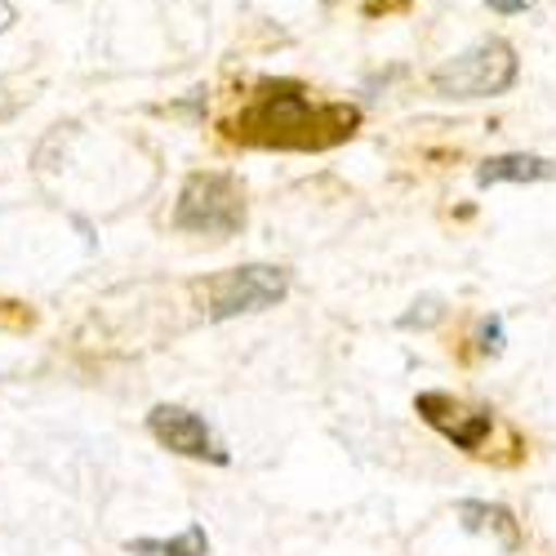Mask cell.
Segmentation results:
<instances>
[{"label":"cell","mask_w":556,"mask_h":556,"mask_svg":"<svg viewBox=\"0 0 556 556\" xmlns=\"http://www.w3.org/2000/svg\"><path fill=\"white\" fill-rule=\"evenodd\" d=\"M441 316H445L441 299H419V303H414V312H405L396 326H401V330H428V326H437Z\"/></svg>","instance_id":"30bf717a"},{"label":"cell","mask_w":556,"mask_h":556,"mask_svg":"<svg viewBox=\"0 0 556 556\" xmlns=\"http://www.w3.org/2000/svg\"><path fill=\"white\" fill-rule=\"evenodd\" d=\"M517 85V50L507 40L490 36L477 40L472 50L454 54L432 72V89L441 99H494Z\"/></svg>","instance_id":"7a4b0ae2"},{"label":"cell","mask_w":556,"mask_h":556,"mask_svg":"<svg viewBox=\"0 0 556 556\" xmlns=\"http://www.w3.org/2000/svg\"><path fill=\"white\" fill-rule=\"evenodd\" d=\"M477 348H481L485 356H498V352H503V316H485V320H481Z\"/></svg>","instance_id":"8fae6325"},{"label":"cell","mask_w":556,"mask_h":556,"mask_svg":"<svg viewBox=\"0 0 556 556\" xmlns=\"http://www.w3.org/2000/svg\"><path fill=\"white\" fill-rule=\"evenodd\" d=\"M543 178H556V165L534 152H503L477 165L481 188H494V182H543Z\"/></svg>","instance_id":"ba28073f"},{"label":"cell","mask_w":556,"mask_h":556,"mask_svg":"<svg viewBox=\"0 0 556 556\" xmlns=\"http://www.w3.org/2000/svg\"><path fill=\"white\" fill-rule=\"evenodd\" d=\"M458 521H463V530H472V534H490L503 552H517L521 547V526H517V517L507 513L503 503L463 498L458 503Z\"/></svg>","instance_id":"52a82bcc"},{"label":"cell","mask_w":556,"mask_h":556,"mask_svg":"<svg viewBox=\"0 0 556 556\" xmlns=\"http://www.w3.org/2000/svg\"><path fill=\"white\" fill-rule=\"evenodd\" d=\"M125 547L134 556H205L210 552V534H205V526H188L174 539H129Z\"/></svg>","instance_id":"9c48e42d"},{"label":"cell","mask_w":556,"mask_h":556,"mask_svg":"<svg viewBox=\"0 0 556 556\" xmlns=\"http://www.w3.org/2000/svg\"><path fill=\"white\" fill-rule=\"evenodd\" d=\"M178 231H201V237H237L245 227V197L241 182L231 174H192L182 182L178 205H174Z\"/></svg>","instance_id":"3957f363"},{"label":"cell","mask_w":556,"mask_h":556,"mask_svg":"<svg viewBox=\"0 0 556 556\" xmlns=\"http://www.w3.org/2000/svg\"><path fill=\"white\" fill-rule=\"evenodd\" d=\"M356 108H326L312 103V94L299 80H263L241 121H231L227 134L254 148H330L356 129Z\"/></svg>","instance_id":"6da1fadb"},{"label":"cell","mask_w":556,"mask_h":556,"mask_svg":"<svg viewBox=\"0 0 556 556\" xmlns=\"http://www.w3.org/2000/svg\"><path fill=\"white\" fill-rule=\"evenodd\" d=\"M414 409L424 414L428 428H437L445 441H454L458 450H468V454H477L485 445V437L494 432L490 409H463V401H454L445 392H419Z\"/></svg>","instance_id":"5b68a950"},{"label":"cell","mask_w":556,"mask_h":556,"mask_svg":"<svg viewBox=\"0 0 556 556\" xmlns=\"http://www.w3.org/2000/svg\"><path fill=\"white\" fill-rule=\"evenodd\" d=\"M210 303V320H231V316H245V312H267L290 294V271L286 267H271V263H245V267H231L210 276L205 286Z\"/></svg>","instance_id":"277c9868"},{"label":"cell","mask_w":556,"mask_h":556,"mask_svg":"<svg viewBox=\"0 0 556 556\" xmlns=\"http://www.w3.org/2000/svg\"><path fill=\"white\" fill-rule=\"evenodd\" d=\"M485 5L494 14H526V10H534V0H485Z\"/></svg>","instance_id":"7c38bea8"},{"label":"cell","mask_w":556,"mask_h":556,"mask_svg":"<svg viewBox=\"0 0 556 556\" xmlns=\"http://www.w3.org/2000/svg\"><path fill=\"white\" fill-rule=\"evenodd\" d=\"M148 428H152V437H156L165 450H174V454H182V458L227 463V454L214 445L210 424L201 419V414L182 409V405H156V409L148 414Z\"/></svg>","instance_id":"8992f818"}]
</instances>
